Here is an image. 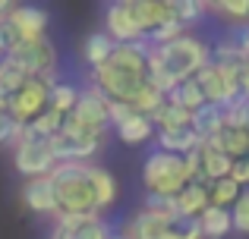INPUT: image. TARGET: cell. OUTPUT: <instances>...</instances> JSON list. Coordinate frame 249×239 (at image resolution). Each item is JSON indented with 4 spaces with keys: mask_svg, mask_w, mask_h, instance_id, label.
I'll return each instance as SVG.
<instances>
[{
    "mask_svg": "<svg viewBox=\"0 0 249 239\" xmlns=\"http://www.w3.org/2000/svg\"><path fill=\"white\" fill-rule=\"evenodd\" d=\"M79 95H82V92H79V88H73L70 82H54V85H51L48 104H51V111L70 117V113L76 111V104H79Z\"/></svg>",
    "mask_w": 249,
    "mask_h": 239,
    "instance_id": "d4e9b609",
    "label": "cell"
},
{
    "mask_svg": "<svg viewBox=\"0 0 249 239\" xmlns=\"http://www.w3.org/2000/svg\"><path fill=\"white\" fill-rule=\"evenodd\" d=\"M142 183H145V189L155 192V195L177 198L189 186L186 160H183L180 154H167V151L148 154V158H145V167H142Z\"/></svg>",
    "mask_w": 249,
    "mask_h": 239,
    "instance_id": "277c9868",
    "label": "cell"
},
{
    "mask_svg": "<svg viewBox=\"0 0 249 239\" xmlns=\"http://www.w3.org/2000/svg\"><path fill=\"white\" fill-rule=\"evenodd\" d=\"M221 129H224V107L221 104H205L193 113V132L199 135L202 142L218 139Z\"/></svg>",
    "mask_w": 249,
    "mask_h": 239,
    "instance_id": "d6986e66",
    "label": "cell"
},
{
    "mask_svg": "<svg viewBox=\"0 0 249 239\" xmlns=\"http://www.w3.org/2000/svg\"><path fill=\"white\" fill-rule=\"evenodd\" d=\"M240 195H243V186L233 183L231 176H227V179H218V183H212V205H218V208H227V211H231L233 205H237Z\"/></svg>",
    "mask_w": 249,
    "mask_h": 239,
    "instance_id": "f1b7e54d",
    "label": "cell"
},
{
    "mask_svg": "<svg viewBox=\"0 0 249 239\" xmlns=\"http://www.w3.org/2000/svg\"><path fill=\"white\" fill-rule=\"evenodd\" d=\"M13 160H16V170L29 179H41L51 176L57 167V158L51 151V142H29L22 139L16 148H13Z\"/></svg>",
    "mask_w": 249,
    "mask_h": 239,
    "instance_id": "ba28073f",
    "label": "cell"
},
{
    "mask_svg": "<svg viewBox=\"0 0 249 239\" xmlns=\"http://www.w3.org/2000/svg\"><path fill=\"white\" fill-rule=\"evenodd\" d=\"M167 236L170 239H205V233H202V221L199 217H186V214L167 217Z\"/></svg>",
    "mask_w": 249,
    "mask_h": 239,
    "instance_id": "83f0119b",
    "label": "cell"
},
{
    "mask_svg": "<svg viewBox=\"0 0 249 239\" xmlns=\"http://www.w3.org/2000/svg\"><path fill=\"white\" fill-rule=\"evenodd\" d=\"M246 111H249V95H246Z\"/></svg>",
    "mask_w": 249,
    "mask_h": 239,
    "instance_id": "b9f144b4",
    "label": "cell"
},
{
    "mask_svg": "<svg viewBox=\"0 0 249 239\" xmlns=\"http://www.w3.org/2000/svg\"><path fill=\"white\" fill-rule=\"evenodd\" d=\"M170 6H174V19L183 29L205 16V3H199V0H170Z\"/></svg>",
    "mask_w": 249,
    "mask_h": 239,
    "instance_id": "4dcf8cb0",
    "label": "cell"
},
{
    "mask_svg": "<svg viewBox=\"0 0 249 239\" xmlns=\"http://www.w3.org/2000/svg\"><path fill=\"white\" fill-rule=\"evenodd\" d=\"M152 123L158 129H186V126H193V113L177 107V104H170V101H164L161 111L152 117Z\"/></svg>",
    "mask_w": 249,
    "mask_h": 239,
    "instance_id": "484cf974",
    "label": "cell"
},
{
    "mask_svg": "<svg viewBox=\"0 0 249 239\" xmlns=\"http://www.w3.org/2000/svg\"><path fill=\"white\" fill-rule=\"evenodd\" d=\"M167 101H170V104H177V107H183V111H189V113H196L199 107H205V104H208L196 79H183V82H177V85L167 92Z\"/></svg>",
    "mask_w": 249,
    "mask_h": 239,
    "instance_id": "ffe728a7",
    "label": "cell"
},
{
    "mask_svg": "<svg viewBox=\"0 0 249 239\" xmlns=\"http://www.w3.org/2000/svg\"><path fill=\"white\" fill-rule=\"evenodd\" d=\"M25 135V123H19L10 111H0V145L3 148H16Z\"/></svg>",
    "mask_w": 249,
    "mask_h": 239,
    "instance_id": "f546056e",
    "label": "cell"
},
{
    "mask_svg": "<svg viewBox=\"0 0 249 239\" xmlns=\"http://www.w3.org/2000/svg\"><path fill=\"white\" fill-rule=\"evenodd\" d=\"M107 107H110V101L104 98V92L91 85V88H85L79 95V104H76L73 113H70V120H73L76 126H82V129H91V132L104 135V126L110 123Z\"/></svg>",
    "mask_w": 249,
    "mask_h": 239,
    "instance_id": "9c48e42d",
    "label": "cell"
},
{
    "mask_svg": "<svg viewBox=\"0 0 249 239\" xmlns=\"http://www.w3.org/2000/svg\"><path fill=\"white\" fill-rule=\"evenodd\" d=\"M208 205H212V183H189L186 189L177 195V214L202 217Z\"/></svg>",
    "mask_w": 249,
    "mask_h": 239,
    "instance_id": "2e32d148",
    "label": "cell"
},
{
    "mask_svg": "<svg viewBox=\"0 0 249 239\" xmlns=\"http://www.w3.org/2000/svg\"><path fill=\"white\" fill-rule=\"evenodd\" d=\"M231 179H233V183H240V186H243V189L249 186V158H240V160H233Z\"/></svg>",
    "mask_w": 249,
    "mask_h": 239,
    "instance_id": "d590c367",
    "label": "cell"
},
{
    "mask_svg": "<svg viewBox=\"0 0 249 239\" xmlns=\"http://www.w3.org/2000/svg\"><path fill=\"white\" fill-rule=\"evenodd\" d=\"M129 6H133V16L142 29V41H148V38L158 29H164L167 22H177L170 0H129Z\"/></svg>",
    "mask_w": 249,
    "mask_h": 239,
    "instance_id": "8fae6325",
    "label": "cell"
},
{
    "mask_svg": "<svg viewBox=\"0 0 249 239\" xmlns=\"http://www.w3.org/2000/svg\"><path fill=\"white\" fill-rule=\"evenodd\" d=\"M208 145L221 148L231 160H240V158H249V129H221L218 139H212Z\"/></svg>",
    "mask_w": 249,
    "mask_h": 239,
    "instance_id": "44dd1931",
    "label": "cell"
},
{
    "mask_svg": "<svg viewBox=\"0 0 249 239\" xmlns=\"http://www.w3.org/2000/svg\"><path fill=\"white\" fill-rule=\"evenodd\" d=\"M117 135H120V142H126V145H145L155 135V123L148 117H139V113H136L129 123L117 126Z\"/></svg>",
    "mask_w": 249,
    "mask_h": 239,
    "instance_id": "cb8c5ba5",
    "label": "cell"
},
{
    "mask_svg": "<svg viewBox=\"0 0 249 239\" xmlns=\"http://www.w3.org/2000/svg\"><path fill=\"white\" fill-rule=\"evenodd\" d=\"M6 57V41H3V32H0V60Z\"/></svg>",
    "mask_w": 249,
    "mask_h": 239,
    "instance_id": "ab89813d",
    "label": "cell"
},
{
    "mask_svg": "<svg viewBox=\"0 0 249 239\" xmlns=\"http://www.w3.org/2000/svg\"><path fill=\"white\" fill-rule=\"evenodd\" d=\"M117 50V41L107 35V32H95V35H89L85 38V48H82V57H85V63H91V66H101V63H107L110 60V54Z\"/></svg>",
    "mask_w": 249,
    "mask_h": 239,
    "instance_id": "7402d4cb",
    "label": "cell"
},
{
    "mask_svg": "<svg viewBox=\"0 0 249 239\" xmlns=\"http://www.w3.org/2000/svg\"><path fill=\"white\" fill-rule=\"evenodd\" d=\"M233 41H237L240 54H243V57H246V63H249V25H240L237 35H233Z\"/></svg>",
    "mask_w": 249,
    "mask_h": 239,
    "instance_id": "8d00e7d4",
    "label": "cell"
},
{
    "mask_svg": "<svg viewBox=\"0 0 249 239\" xmlns=\"http://www.w3.org/2000/svg\"><path fill=\"white\" fill-rule=\"evenodd\" d=\"M123 233L133 236V239H170L167 236V217L155 214V211H145V208L133 221L123 223Z\"/></svg>",
    "mask_w": 249,
    "mask_h": 239,
    "instance_id": "9a60e30c",
    "label": "cell"
},
{
    "mask_svg": "<svg viewBox=\"0 0 249 239\" xmlns=\"http://www.w3.org/2000/svg\"><path fill=\"white\" fill-rule=\"evenodd\" d=\"M6 60H13L22 69L29 79H41L54 85V73H57V50L48 38H38V41H22L16 50L6 54Z\"/></svg>",
    "mask_w": 249,
    "mask_h": 239,
    "instance_id": "8992f818",
    "label": "cell"
},
{
    "mask_svg": "<svg viewBox=\"0 0 249 239\" xmlns=\"http://www.w3.org/2000/svg\"><path fill=\"white\" fill-rule=\"evenodd\" d=\"M208 63H212V48L205 41H199L196 35H180L177 41L152 48V54H148V82L167 95L177 82L193 79Z\"/></svg>",
    "mask_w": 249,
    "mask_h": 239,
    "instance_id": "7a4b0ae2",
    "label": "cell"
},
{
    "mask_svg": "<svg viewBox=\"0 0 249 239\" xmlns=\"http://www.w3.org/2000/svg\"><path fill=\"white\" fill-rule=\"evenodd\" d=\"M91 176H95V195H98V208H110L117 202V179L110 170L104 167H91Z\"/></svg>",
    "mask_w": 249,
    "mask_h": 239,
    "instance_id": "4316f807",
    "label": "cell"
},
{
    "mask_svg": "<svg viewBox=\"0 0 249 239\" xmlns=\"http://www.w3.org/2000/svg\"><path fill=\"white\" fill-rule=\"evenodd\" d=\"M13 13V3H6V0H0V22H3L6 16Z\"/></svg>",
    "mask_w": 249,
    "mask_h": 239,
    "instance_id": "74e56055",
    "label": "cell"
},
{
    "mask_svg": "<svg viewBox=\"0 0 249 239\" xmlns=\"http://www.w3.org/2000/svg\"><path fill=\"white\" fill-rule=\"evenodd\" d=\"M199 145H202V139L193 132V126H186V129H158V151L186 158V154L196 151Z\"/></svg>",
    "mask_w": 249,
    "mask_h": 239,
    "instance_id": "e0dca14e",
    "label": "cell"
},
{
    "mask_svg": "<svg viewBox=\"0 0 249 239\" xmlns=\"http://www.w3.org/2000/svg\"><path fill=\"white\" fill-rule=\"evenodd\" d=\"M22 205L35 214H54L60 217V208H57V195H54V186H51V176L41 179H25L22 186Z\"/></svg>",
    "mask_w": 249,
    "mask_h": 239,
    "instance_id": "4fadbf2b",
    "label": "cell"
},
{
    "mask_svg": "<svg viewBox=\"0 0 249 239\" xmlns=\"http://www.w3.org/2000/svg\"><path fill=\"white\" fill-rule=\"evenodd\" d=\"M110 239H133V236H126V233H117L114 236V233H110Z\"/></svg>",
    "mask_w": 249,
    "mask_h": 239,
    "instance_id": "60d3db41",
    "label": "cell"
},
{
    "mask_svg": "<svg viewBox=\"0 0 249 239\" xmlns=\"http://www.w3.org/2000/svg\"><path fill=\"white\" fill-rule=\"evenodd\" d=\"M199 154H202V176H205L208 183H218V179H227V176H231L233 160L227 158L221 148L202 142V145H199Z\"/></svg>",
    "mask_w": 249,
    "mask_h": 239,
    "instance_id": "ac0fdd59",
    "label": "cell"
},
{
    "mask_svg": "<svg viewBox=\"0 0 249 239\" xmlns=\"http://www.w3.org/2000/svg\"><path fill=\"white\" fill-rule=\"evenodd\" d=\"M107 113H110V123H114V126H123V123H129L136 117V111L129 104H123V101H110Z\"/></svg>",
    "mask_w": 249,
    "mask_h": 239,
    "instance_id": "e575fe53",
    "label": "cell"
},
{
    "mask_svg": "<svg viewBox=\"0 0 249 239\" xmlns=\"http://www.w3.org/2000/svg\"><path fill=\"white\" fill-rule=\"evenodd\" d=\"M243 92L249 95V63H246V69H243Z\"/></svg>",
    "mask_w": 249,
    "mask_h": 239,
    "instance_id": "f35d334b",
    "label": "cell"
},
{
    "mask_svg": "<svg viewBox=\"0 0 249 239\" xmlns=\"http://www.w3.org/2000/svg\"><path fill=\"white\" fill-rule=\"evenodd\" d=\"M54 239H110L107 223L101 221L98 214L89 217H57V230Z\"/></svg>",
    "mask_w": 249,
    "mask_h": 239,
    "instance_id": "7c38bea8",
    "label": "cell"
},
{
    "mask_svg": "<svg viewBox=\"0 0 249 239\" xmlns=\"http://www.w3.org/2000/svg\"><path fill=\"white\" fill-rule=\"evenodd\" d=\"M98 148H101V132L76 126L70 117L63 123V129L54 135V142H51V151H54L57 164H89L98 154Z\"/></svg>",
    "mask_w": 249,
    "mask_h": 239,
    "instance_id": "5b68a950",
    "label": "cell"
},
{
    "mask_svg": "<svg viewBox=\"0 0 249 239\" xmlns=\"http://www.w3.org/2000/svg\"><path fill=\"white\" fill-rule=\"evenodd\" d=\"M145 211H155V214L174 217V214H177V198H170V195H155V192H145Z\"/></svg>",
    "mask_w": 249,
    "mask_h": 239,
    "instance_id": "836d02e7",
    "label": "cell"
},
{
    "mask_svg": "<svg viewBox=\"0 0 249 239\" xmlns=\"http://www.w3.org/2000/svg\"><path fill=\"white\" fill-rule=\"evenodd\" d=\"M104 32H107L117 44L142 41V29H139V22H136V16H133L129 0H123V3H110L107 10H104Z\"/></svg>",
    "mask_w": 249,
    "mask_h": 239,
    "instance_id": "30bf717a",
    "label": "cell"
},
{
    "mask_svg": "<svg viewBox=\"0 0 249 239\" xmlns=\"http://www.w3.org/2000/svg\"><path fill=\"white\" fill-rule=\"evenodd\" d=\"M214 10L237 25H249V0H221Z\"/></svg>",
    "mask_w": 249,
    "mask_h": 239,
    "instance_id": "1f68e13d",
    "label": "cell"
},
{
    "mask_svg": "<svg viewBox=\"0 0 249 239\" xmlns=\"http://www.w3.org/2000/svg\"><path fill=\"white\" fill-rule=\"evenodd\" d=\"M155 44L136 41V44H117L107 63L95 69V88H101L107 101L133 104V98L148 85V54Z\"/></svg>",
    "mask_w": 249,
    "mask_h": 239,
    "instance_id": "6da1fadb",
    "label": "cell"
},
{
    "mask_svg": "<svg viewBox=\"0 0 249 239\" xmlns=\"http://www.w3.org/2000/svg\"><path fill=\"white\" fill-rule=\"evenodd\" d=\"M231 221L237 233H249V189H243V195L237 198V205L231 208Z\"/></svg>",
    "mask_w": 249,
    "mask_h": 239,
    "instance_id": "d6a6232c",
    "label": "cell"
},
{
    "mask_svg": "<svg viewBox=\"0 0 249 239\" xmlns=\"http://www.w3.org/2000/svg\"><path fill=\"white\" fill-rule=\"evenodd\" d=\"M95 164H57L51 173V186L57 195V208L60 217H89L101 214L95 195V176H91Z\"/></svg>",
    "mask_w": 249,
    "mask_h": 239,
    "instance_id": "3957f363",
    "label": "cell"
},
{
    "mask_svg": "<svg viewBox=\"0 0 249 239\" xmlns=\"http://www.w3.org/2000/svg\"><path fill=\"white\" fill-rule=\"evenodd\" d=\"M48 98H51V82L29 79L22 88H19V92H13V98H10V104H6V111H10L19 123H25V126H29V123L38 120L44 111H51Z\"/></svg>",
    "mask_w": 249,
    "mask_h": 239,
    "instance_id": "52a82bcc",
    "label": "cell"
},
{
    "mask_svg": "<svg viewBox=\"0 0 249 239\" xmlns=\"http://www.w3.org/2000/svg\"><path fill=\"white\" fill-rule=\"evenodd\" d=\"M199 221H202V233H205V239H224L233 230L231 211H227V208H218V205H208L205 214H202Z\"/></svg>",
    "mask_w": 249,
    "mask_h": 239,
    "instance_id": "603a6c76",
    "label": "cell"
},
{
    "mask_svg": "<svg viewBox=\"0 0 249 239\" xmlns=\"http://www.w3.org/2000/svg\"><path fill=\"white\" fill-rule=\"evenodd\" d=\"M6 22L16 29V35L22 41H38L48 32V13L41 6H13V13L6 16Z\"/></svg>",
    "mask_w": 249,
    "mask_h": 239,
    "instance_id": "5bb4252c",
    "label": "cell"
}]
</instances>
